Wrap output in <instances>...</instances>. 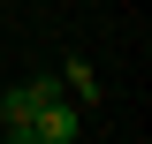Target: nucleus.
Returning a JSON list of instances; mask_svg holds the SVG:
<instances>
[{
    "instance_id": "nucleus-3",
    "label": "nucleus",
    "mask_w": 152,
    "mask_h": 144,
    "mask_svg": "<svg viewBox=\"0 0 152 144\" xmlns=\"http://www.w3.org/2000/svg\"><path fill=\"white\" fill-rule=\"evenodd\" d=\"M61 84H69V91H76V99H99V76H91V68H84V61H69V68H61Z\"/></svg>"
},
{
    "instance_id": "nucleus-2",
    "label": "nucleus",
    "mask_w": 152,
    "mask_h": 144,
    "mask_svg": "<svg viewBox=\"0 0 152 144\" xmlns=\"http://www.w3.org/2000/svg\"><path fill=\"white\" fill-rule=\"evenodd\" d=\"M76 106H69V91H61V99H46V106H38V121H31V144H76Z\"/></svg>"
},
{
    "instance_id": "nucleus-1",
    "label": "nucleus",
    "mask_w": 152,
    "mask_h": 144,
    "mask_svg": "<svg viewBox=\"0 0 152 144\" xmlns=\"http://www.w3.org/2000/svg\"><path fill=\"white\" fill-rule=\"evenodd\" d=\"M61 76H31V84H15L8 91V99H0V129H8V137L15 144H31V121H38V106H46V99H61Z\"/></svg>"
}]
</instances>
